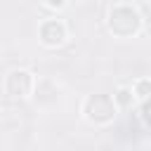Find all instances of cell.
Segmentation results:
<instances>
[{
    "label": "cell",
    "instance_id": "6da1fadb",
    "mask_svg": "<svg viewBox=\"0 0 151 151\" xmlns=\"http://www.w3.org/2000/svg\"><path fill=\"white\" fill-rule=\"evenodd\" d=\"M139 26H142V19H139V14L132 9V7H127V5H118V7H113L111 9V14H109V28L116 33V35H132V33H137L139 31Z\"/></svg>",
    "mask_w": 151,
    "mask_h": 151
},
{
    "label": "cell",
    "instance_id": "7a4b0ae2",
    "mask_svg": "<svg viewBox=\"0 0 151 151\" xmlns=\"http://www.w3.org/2000/svg\"><path fill=\"white\" fill-rule=\"evenodd\" d=\"M116 116V101L109 94H92L85 101V118L90 123H109Z\"/></svg>",
    "mask_w": 151,
    "mask_h": 151
},
{
    "label": "cell",
    "instance_id": "3957f363",
    "mask_svg": "<svg viewBox=\"0 0 151 151\" xmlns=\"http://www.w3.org/2000/svg\"><path fill=\"white\" fill-rule=\"evenodd\" d=\"M31 87H33V78H31V73L24 71V68H14V71H9L7 78H5V90H7V94H12V97H26V94L31 92Z\"/></svg>",
    "mask_w": 151,
    "mask_h": 151
},
{
    "label": "cell",
    "instance_id": "277c9868",
    "mask_svg": "<svg viewBox=\"0 0 151 151\" xmlns=\"http://www.w3.org/2000/svg\"><path fill=\"white\" fill-rule=\"evenodd\" d=\"M40 40H42V45H47V47L61 45V42L66 40V28H64V24L57 21V19L45 21V24L40 26Z\"/></svg>",
    "mask_w": 151,
    "mask_h": 151
},
{
    "label": "cell",
    "instance_id": "5b68a950",
    "mask_svg": "<svg viewBox=\"0 0 151 151\" xmlns=\"http://www.w3.org/2000/svg\"><path fill=\"white\" fill-rule=\"evenodd\" d=\"M113 101H118L120 106H130V104H132V92L123 87V90H118V94H116V99H113Z\"/></svg>",
    "mask_w": 151,
    "mask_h": 151
},
{
    "label": "cell",
    "instance_id": "8992f818",
    "mask_svg": "<svg viewBox=\"0 0 151 151\" xmlns=\"http://www.w3.org/2000/svg\"><path fill=\"white\" fill-rule=\"evenodd\" d=\"M149 87H151V83H149L146 78L137 83V97H139L142 101H146V97H149Z\"/></svg>",
    "mask_w": 151,
    "mask_h": 151
},
{
    "label": "cell",
    "instance_id": "52a82bcc",
    "mask_svg": "<svg viewBox=\"0 0 151 151\" xmlns=\"http://www.w3.org/2000/svg\"><path fill=\"white\" fill-rule=\"evenodd\" d=\"M45 2H47L50 7H54V9H59V7H64V2H66V0H45Z\"/></svg>",
    "mask_w": 151,
    "mask_h": 151
}]
</instances>
